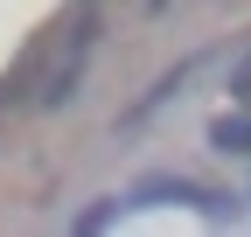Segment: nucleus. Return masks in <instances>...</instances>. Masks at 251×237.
<instances>
[{
  "label": "nucleus",
  "instance_id": "nucleus-1",
  "mask_svg": "<svg viewBox=\"0 0 251 237\" xmlns=\"http://www.w3.org/2000/svg\"><path fill=\"white\" fill-rule=\"evenodd\" d=\"M209 146H224V154H244V146H251V112L216 118V126H209Z\"/></svg>",
  "mask_w": 251,
  "mask_h": 237
}]
</instances>
